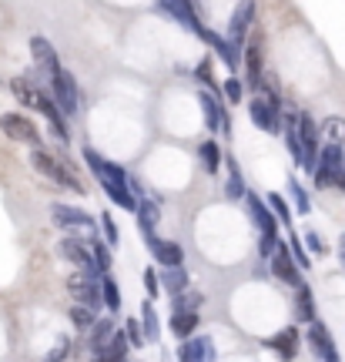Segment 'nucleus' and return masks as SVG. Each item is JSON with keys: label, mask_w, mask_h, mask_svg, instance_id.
<instances>
[{"label": "nucleus", "mask_w": 345, "mask_h": 362, "mask_svg": "<svg viewBox=\"0 0 345 362\" xmlns=\"http://www.w3.org/2000/svg\"><path fill=\"white\" fill-rule=\"evenodd\" d=\"M51 98L57 101V107L64 111L67 117L77 115V107H81V88H77V81L71 71H54L51 74Z\"/></svg>", "instance_id": "nucleus-4"}, {"label": "nucleus", "mask_w": 345, "mask_h": 362, "mask_svg": "<svg viewBox=\"0 0 345 362\" xmlns=\"http://www.w3.org/2000/svg\"><path fill=\"white\" fill-rule=\"evenodd\" d=\"M161 285H165V292L178 296V292L188 288V272L181 269V265H168V269L161 272Z\"/></svg>", "instance_id": "nucleus-25"}, {"label": "nucleus", "mask_w": 345, "mask_h": 362, "mask_svg": "<svg viewBox=\"0 0 345 362\" xmlns=\"http://www.w3.org/2000/svg\"><path fill=\"white\" fill-rule=\"evenodd\" d=\"M101 228H104V238H107V245L115 248L121 235H117V221L111 218V211H104V215H101Z\"/></svg>", "instance_id": "nucleus-37"}, {"label": "nucleus", "mask_w": 345, "mask_h": 362, "mask_svg": "<svg viewBox=\"0 0 345 362\" xmlns=\"http://www.w3.org/2000/svg\"><path fill=\"white\" fill-rule=\"evenodd\" d=\"M248 117H252V124H255L258 131H265V134H279L281 117H285L279 94H275L271 88L262 90V94H255V98L248 101Z\"/></svg>", "instance_id": "nucleus-2"}, {"label": "nucleus", "mask_w": 345, "mask_h": 362, "mask_svg": "<svg viewBox=\"0 0 345 362\" xmlns=\"http://www.w3.org/2000/svg\"><path fill=\"white\" fill-rule=\"evenodd\" d=\"M271 272L279 275L281 282L295 285V288L302 285V275H298V262L292 259V248H288V245H281V242H279V248L271 252Z\"/></svg>", "instance_id": "nucleus-12"}, {"label": "nucleus", "mask_w": 345, "mask_h": 362, "mask_svg": "<svg viewBox=\"0 0 345 362\" xmlns=\"http://www.w3.org/2000/svg\"><path fill=\"white\" fill-rule=\"evenodd\" d=\"M325 131L332 134V138H325V141L342 144V138H345V121H329V124H325Z\"/></svg>", "instance_id": "nucleus-42"}, {"label": "nucleus", "mask_w": 345, "mask_h": 362, "mask_svg": "<svg viewBox=\"0 0 345 362\" xmlns=\"http://www.w3.org/2000/svg\"><path fill=\"white\" fill-rule=\"evenodd\" d=\"M101 292H104V305L115 315V312L121 309V288H117V282L115 279H101Z\"/></svg>", "instance_id": "nucleus-30"}, {"label": "nucleus", "mask_w": 345, "mask_h": 362, "mask_svg": "<svg viewBox=\"0 0 345 362\" xmlns=\"http://www.w3.org/2000/svg\"><path fill=\"white\" fill-rule=\"evenodd\" d=\"M242 64H245V84H248V90L262 94V84H265V40H262V30L248 34V40H245V47H242Z\"/></svg>", "instance_id": "nucleus-3"}, {"label": "nucleus", "mask_w": 345, "mask_h": 362, "mask_svg": "<svg viewBox=\"0 0 345 362\" xmlns=\"http://www.w3.org/2000/svg\"><path fill=\"white\" fill-rule=\"evenodd\" d=\"M11 94L24 104V107H30V111H37V115H44L47 121H51V131H54L57 141H67V138H71V131H67V115L57 107V101L47 98V94H44L30 78H13L11 81Z\"/></svg>", "instance_id": "nucleus-1"}, {"label": "nucleus", "mask_w": 345, "mask_h": 362, "mask_svg": "<svg viewBox=\"0 0 345 362\" xmlns=\"http://www.w3.org/2000/svg\"><path fill=\"white\" fill-rule=\"evenodd\" d=\"M67 288H71V296H74L77 305H88V309H94V312L104 305L101 275H88V272H81V275H71V279H67Z\"/></svg>", "instance_id": "nucleus-9"}, {"label": "nucleus", "mask_w": 345, "mask_h": 362, "mask_svg": "<svg viewBox=\"0 0 345 362\" xmlns=\"http://www.w3.org/2000/svg\"><path fill=\"white\" fill-rule=\"evenodd\" d=\"M30 165L44 175V178L57 181V185H64V188H71V192H81V181L74 178V171L67 168L64 161H57L54 155H47L44 148H34V155H30Z\"/></svg>", "instance_id": "nucleus-7"}, {"label": "nucleus", "mask_w": 345, "mask_h": 362, "mask_svg": "<svg viewBox=\"0 0 345 362\" xmlns=\"http://www.w3.org/2000/svg\"><path fill=\"white\" fill-rule=\"evenodd\" d=\"M245 205H248V211H252V218H255V225H258V232L262 235H279V225L281 221L275 218V211H271L258 194H252V192H245Z\"/></svg>", "instance_id": "nucleus-13"}, {"label": "nucleus", "mask_w": 345, "mask_h": 362, "mask_svg": "<svg viewBox=\"0 0 345 362\" xmlns=\"http://www.w3.org/2000/svg\"><path fill=\"white\" fill-rule=\"evenodd\" d=\"M115 339V325H111V319H98V322L90 325V342H88V349L90 352H101L107 342Z\"/></svg>", "instance_id": "nucleus-24"}, {"label": "nucleus", "mask_w": 345, "mask_h": 362, "mask_svg": "<svg viewBox=\"0 0 345 362\" xmlns=\"http://www.w3.org/2000/svg\"><path fill=\"white\" fill-rule=\"evenodd\" d=\"M124 336H128V342L131 346H144V342H148V336H144V325L138 322V319H128V322H124Z\"/></svg>", "instance_id": "nucleus-35"}, {"label": "nucleus", "mask_w": 345, "mask_h": 362, "mask_svg": "<svg viewBox=\"0 0 345 362\" xmlns=\"http://www.w3.org/2000/svg\"><path fill=\"white\" fill-rule=\"evenodd\" d=\"M144 288H148V296H158V292H161V275H158V272L154 269H148L144 272Z\"/></svg>", "instance_id": "nucleus-40"}, {"label": "nucleus", "mask_w": 345, "mask_h": 362, "mask_svg": "<svg viewBox=\"0 0 345 362\" xmlns=\"http://www.w3.org/2000/svg\"><path fill=\"white\" fill-rule=\"evenodd\" d=\"M308 346H312V352H315L322 362H339V349H335L332 336H329V329L322 322H312V329H308Z\"/></svg>", "instance_id": "nucleus-15"}, {"label": "nucleus", "mask_w": 345, "mask_h": 362, "mask_svg": "<svg viewBox=\"0 0 345 362\" xmlns=\"http://www.w3.org/2000/svg\"><path fill=\"white\" fill-rule=\"evenodd\" d=\"M245 181H242V171H238V165H235V158H228V198L231 202H242L245 198Z\"/></svg>", "instance_id": "nucleus-29"}, {"label": "nucleus", "mask_w": 345, "mask_h": 362, "mask_svg": "<svg viewBox=\"0 0 345 362\" xmlns=\"http://www.w3.org/2000/svg\"><path fill=\"white\" fill-rule=\"evenodd\" d=\"M269 208H271V211H275V218H279L281 225H288V221H292V208H288V202H285L281 194H275V192H271V198H269Z\"/></svg>", "instance_id": "nucleus-34"}, {"label": "nucleus", "mask_w": 345, "mask_h": 362, "mask_svg": "<svg viewBox=\"0 0 345 362\" xmlns=\"http://www.w3.org/2000/svg\"><path fill=\"white\" fill-rule=\"evenodd\" d=\"M252 24H255V0H242V4L235 7V13H231V21H228V44L231 47L242 51L248 34H252Z\"/></svg>", "instance_id": "nucleus-10"}, {"label": "nucleus", "mask_w": 345, "mask_h": 362, "mask_svg": "<svg viewBox=\"0 0 345 362\" xmlns=\"http://www.w3.org/2000/svg\"><path fill=\"white\" fill-rule=\"evenodd\" d=\"M0 90H4V81H0Z\"/></svg>", "instance_id": "nucleus-46"}, {"label": "nucleus", "mask_w": 345, "mask_h": 362, "mask_svg": "<svg viewBox=\"0 0 345 362\" xmlns=\"http://www.w3.org/2000/svg\"><path fill=\"white\" fill-rule=\"evenodd\" d=\"M51 218L57 221V225H64V228H88L90 225L88 211L71 208V205H51Z\"/></svg>", "instance_id": "nucleus-19"}, {"label": "nucleus", "mask_w": 345, "mask_h": 362, "mask_svg": "<svg viewBox=\"0 0 345 362\" xmlns=\"http://www.w3.org/2000/svg\"><path fill=\"white\" fill-rule=\"evenodd\" d=\"M269 346L279 352L285 362H292L295 356H298V329H281L279 336L269 339Z\"/></svg>", "instance_id": "nucleus-20"}, {"label": "nucleus", "mask_w": 345, "mask_h": 362, "mask_svg": "<svg viewBox=\"0 0 345 362\" xmlns=\"http://www.w3.org/2000/svg\"><path fill=\"white\" fill-rule=\"evenodd\" d=\"M198 158H201V165H205L208 175H218V171H221V161H225V155H221L218 141H201V148H198Z\"/></svg>", "instance_id": "nucleus-27"}, {"label": "nucleus", "mask_w": 345, "mask_h": 362, "mask_svg": "<svg viewBox=\"0 0 345 362\" xmlns=\"http://www.w3.org/2000/svg\"><path fill=\"white\" fill-rule=\"evenodd\" d=\"M90 252H94L98 269H101V272H111V248L104 245V242H90Z\"/></svg>", "instance_id": "nucleus-36"}, {"label": "nucleus", "mask_w": 345, "mask_h": 362, "mask_svg": "<svg viewBox=\"0 0 345 362\" xmlns=\"http://www.w3.org/2000/svg\"><path fill=\"white\" fill-rule=\"evenodd\" d=\"M57 255L67 262H74L81 272H88V275H101V269H98V262H94V252H90V242L84 245L81 238H64L61 245H57Z\"/></svg>", "instance_id": "nucleus-11"}, {"label": "nucleus", "mask_w": 345, "mask_h": 362, "mask_svg": "<svg viewBox=\"0 0 345 362\" xmlns=\"http://www.w3.org/2000/svg\"><path fill=\"white\" fill-rule=\"evenodd\" d=\"M0 131L17 144H27V148H40V131L37 124L30 121L27 115H17V111H7V115H0Z\"/></svg>", "instance_id": "nucleus-6"}, {"label": "nucleus", "mask_w": 345, "mask_h": 362, "mask_svg": "<svg viewBox=\"0 0 345 362\" xmlns=\"http://www.w3.org/2000/svg\"><path fill=\"white\" fill-rule=\"evenodd\" d=\"M342 158H345V148L335 141H325L319 151V161H315V168H312V175H315V185L319 188H329V185H335L339 181V171H342Z\"/></svg>", "instance_id": "nucleus-5"}, {"label": "nucleus", "mask_w": 345, "mask_h": 362, "mask_svg": "<svg viewBox=\"0 0 345 362\" xmlns=\"http://www.w3.org/2000/svg\"><path fill=\"white\" fill-rule=\"evenodd\" d=\"M71 322L84 332V329H90L98 319H94V309H88V305H74V309H71Z\"/></svg>", "instance_id": "nucleus-32"}, {"label": "nucleus", "mask_w": 345, "mask_h": 362, "mask_svg": "<svg viewBox=\"0 0 345 362\" xmlns=\"http://www.w3.org/2000/svg\"><path fill=\"white\" fill-rule=\"evenodd\" d=\"M198 329V312L188 309V312H175L171 315V332L178 339H192V332Z\"/></svg>", "instance_id": "nucleus-26"}, {"label": "nucleus", "mask_w": 345, "mask_h": 362, "mask_svg": "<svg viewBox=\"0 0 345 362\" xmlns=\"http://www.w3.org/2000/svg\"><path fill=\"white\" fill-rule=\"evenodd\" d=\"M198 302H201V296H198V292H192V296H185V292H178V296H175V312L198 309Z\"/></svg>", "instance_id": "nucleus-38"}, {"label": "nucleus", "mask_w": 345, "mask_h": 362, "mask_svg": "<svg viewBox=\"0 0 345 362\" xmlns=\"http://www.w3.org/2000/svg\"><path fill=\"white\" fill-rule=\"evenodd\" d=\"M288 248H292V259L298 262V269H308V255H305V248H302V242H298V235L288 238Z\"/></svg>", "instance_id": "nucleus-39"}, {"label": "nucleus", "mask_w": 345, "mask_h": 362, "mask_svg": "<svg viewBox=\"0 0 345 362\" xmlns=\"http://www.w3.org/2000/svg\"><path fill=\"white\" fill-rule=\"evenodd\" d=\"M221 94H225V101L228 104H242V98H245V84L238 78H228L225 84H221Z\"/></svg>", "instance_id": "nucleus-33"}, {"label": "nucleus", "mask_w": 345, "mask_h": 362, "mask_svg": "<svg viewBox=\"0 0 345 362\" xmlns=\"http://www.w3.org/2000/svg\"><path fill=\"white\" fill-rule=\"evenodd\" d=\"M148 248H151V255L158 265H181L185 262V252H181V245H175V242H165V238H154V235H148Z\"/></svg>", "instance_id": "nucleus-18"}, {"label": "nucleus", "mask_w": 345, "mask_h": 362, "mask_svg": "<svg viewBox=\"0 0 345 362\" xmlns=\"http://www.w3.org/2000/svg\"><path fill=\"white\" fill-rule=\"evenodd\" d=\"M128 336H121V332H115V339L104 346L101 352H94V359L90 362H124V356H128Z\"/></svg>", "instance_id": "nucleus-21"}, {"label": "nucleus", "mask_w": 345, "mask_h": 362, "mask_svg": "<svg viewBox=\"0 0 345 362\" xmlns=\"http://www.w3.org/2000/svg\"><path fill=\"white\" fill-rule=\"evenodd\" d=\"M141 325H144V336H148V342H158V339H161V325H158V315H154L151 296H148V302L141 305Z\"/></svg>", "instance_id": "nucleus-28"}, {"label": "nucleus", "mask_w": 345, "mask_h": 362, "mask_svg": "<svg viewBox=\"0 0 345 362\" xmlns=\"http://www.w3.org/2000/svg\"><path fill=\"white\" fill-rule=\"evenodd\" d=\"M198 101H201V111H205L208 131L228 128V115H225V104H221V98H215V94L201 90V94H198Z\"/></svg>", "instance_id": "nucleus-17"}, {"label": "nucleus", "mask_w": 345, "mask_h": 362, "mask_svg": "<svg viewBox=\"0 0 345 362\" xmlns=\"http://www.w3.org/2000/svg\"><path fill=\"white\" fill-rule=\"evenodd\" d=\"M158 221H161V208L154 205V202H148V198H138V225H141V232L154 235Z\"/></svg>", "instance_id": "nucleus-22"}, {"label": "nucleus", "mask_w": 345, "mask_h": 362, "mask_svg": "<svg viewBox=\"0 0 345 362\" xmlns=\"http://www.w3.org/2000/svg\"><path fill=\"white\" fill-rule=\"evenodd\" d=\"M192 4H194V11L201 13V7H205V0H192Z\"/></svg>", "instance_id": "nucleus-45"}, {"label": "nucleus", "mask_w": 345, "mask_h": 362, "mask_svg": "<svg viewBox=\"0 0 345 362\" xmlns=\"http://www.w3.org/2000/svg\"><path fill=\"white\" fill-rule=\"evenodd\" d=\"M339 188H345V158H342V171H339V181H335Z\"/></svg>", "instance_id": "nucleus-44"}, {"label": "nucleus", "mask_w": 345, "mask_h": 362, "mask_svg": "<svg viewBox=\"0 0 345 362\" xmlns=\"http://www.w3.org/2000/svg\"><path fill=\"white\" fill-rule=\"evenodd\" d=\"M298 144H302V168L312 171L315 168V161H319V151H322V131L319 124L312 121V115L305 111H298Z\"/></svg>", "instance_id": "nucleus-8"}, {"label": "nucleus", "mask_w": 345, "mask_h": 362, "mask_svg": "<svg viewBox=\"0 0 345 362\" xmlns=\"http://www.w3.org/2000/svg\"><path fill=\"white\" fill-rule=\"evenodd\" d=\"M295 315L298 322H315V296L305 282L298 285V296H295Z\"/></svg>", "instance_id": "nucleus-23"}, {"label": "nucleus", "mask_w": 345, "mask_h": 362, "mask_svg": "<svg viewBox=\"0 0 345 362\" xmlns=\"http://www.w3.org/2000/svg\"><path fill=\"white\" fill-rule=\"evenodd\" d=\"M67 352H71V342H67V339H61V342L47 352V359H44V362H61V359H67Z\"/></svg>", "instance_id": "nucleus-41"}, {"label": "nucleus", "mask_w": 345, "mask_h": 362, "mask_svg": "<svg viewBox=\"0 0 345 362\" xmlns=\"http://www.w3.org/2000/svg\"><path fill=\"white\" fill-rule=\"evenodd\" d=\"M305 245L312 248V252H325V248H322V238H319L315 232H308V235H305Z\"/></svg>", "instance_id": "nucleus-43"}, {"label": "nucleus", "mask_w": 345, "mask_h": 362, "mask_svg": "<svg viewBox=\"0 0 345 362\" xmlns=\"http://www.w3.org/2000/svg\"><path fill=\"white\" fill-rule=\"evenodd\" d=\"M288 194H292L295 211H298V215H308V211H312V202H308L305 188H302V185H298V181H295V178H288Z\"/></svg>", "instance_id": "nucleus-31"}, {"label": "nucleus", "mask_w": 345, "mask_h": 362, "mask_svg": "<svg viewBox=\"0 0 345 362\" xmlns=\"http://www.w3.org/2000/svg\"><path fill=\"white\" fill-rule=\"evenodd\" d=\"M178 362H215V346L211 339H185V346L178 349Z\"/></svg>", "instance_id": "nucleus-16"}, {"label": "nucleus", "mask_w": 345, "mask_h": 362, "mask_svg": "<svg viewBox=\"0 0 345 362\" xmlns=\"http://www.w3.org/2000/svg\"><path fill=\"white\" fill-rule=\"evenodd\" d=\"M30 54H34V61H37V67L51 78L54 71H61V54H57V47H54L47 37H40V34H34L30 37Z\"/></svg>", "instance_id": "nucleus-14"}]
</instances>
